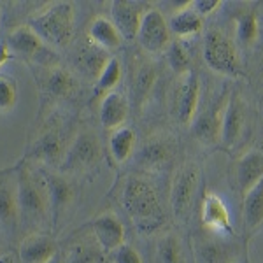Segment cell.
<instances>
[{
    "label": "cell",
    "instance_id": "27",
    "mask_svg": "<svg viewBox=\"0 0 263 263\" xmlns=\"http://www.w3.org/2000/svg\"><path fill=\"white\" fill-rule=\"evenodd\" d=\"M244 224L249 232L263 223V179L244 195Z\"/></svg>",
    "mask_w": 263,
    "mask_h": 263
},
{
    "label": "cell",
    "instance_id": "30",
    "mask_svg": "<svg viewBox=\"0 0 263 263\" xmlns=\"http://www.w3.org/2000/svg\"><path fill=\"white\" fill-rule=\"evenodd\" d=\"M156 260L158 263H186L184 248L176 233H165L156 244Z\"/></svg>",
    "mask_w": 263,
    "mask_h": 263
},
{
    "label": "cell",
    "instance_id": "17",
    "mask_svg": "<svg viewBox=\"0 0 263 263\" xmlns=\"http://www.w3.org/2000/svg\"><path fill=\"white\" fill-rule=\"evenodd\" d=\"M224 105H227V102H219V104L209 107L207 111H203L192 123L193 137L203 146H214V144L221 142V123Z\"/></svg>",
    "mask_w": 263,
    "mask_h": 263
},
{
    "label": "cell",
    "instance_id": "1",
    "mask_svg": "<svg viewBox=\"0 0 263 263\" xmlns=\"http://www.w3.org/2000/svg\"><path fill=\"white\" fill-rule=\"evenodd\" d=\"M121 202L125 213L139 232L149 233L158 230L165 223V211L158 192L144 177L130 176L123 184Z\"/></svg>",
    "mask_w": 263,
    "mask_h": 263
},
{
    "label": "cell",
    "instance_id": "29",
    "mask_svg": "<svg viewBox=\"0 0 263 263\" xmlns=\"http://www.w3.org/2000/svg\"><path fill=\"white\" fill-rule=\"evenodd\" d=\"M135 141H137L135 132L128 126H120V128L112 130V135L109 139V153L114 162H126L135 149Z\"/></svg>",
    "mask_w": 263,
    "mask_h": 263
},
{
    "label": "cell",
    "instance_id": "14",
    "mask_svg": "<svg viewBox=\"0 0 263 263\" xmlns=\"http://www.w3.org/2000/svg\"><path fill=\"white\" fill-rule=\"evenodd\" d=\"M200 216L205 230L219 233V235H232L233 233L230 209H228L227 202L219 195L207 193L203 197Z\"/></svg>",
    "mask_w": 263,
    "mask_h": 263
},
{
    "label": "cell",
    "instance_id": "33",
    "mask_svg": "<svg viewBox=\"0 0 263 263\" xmlns=\"http://www.w3.org/2000/svg\"><path fill=\"white\" fill-rule=\"evenodd\" d=\"M167 60L171 69L176 72L177 76H182L192 69V60H190V53L186 49L184 42L182 41H172L167 48Z\"/></svg>",
    "mask_w": 263,
    "mask_h": 263
},
{
    "label": "cell",
    "instance_id": "24",
    "mask_svg": "<svg viewBox=\"0 0 263 263\" xmlns=\"http://www.w3.org/2000/svg\"><path fill=\"white\" fill-rule=\"evenodd\" d=\"M88 41L91 44H95L97 48L104 49V51H112L121 48V44L125 41L121 39L120 32L116 30V27L112 25V21L109 18H95L90 23V28H88Z\"/></svg>",
    "mask_w": 263,
    "mask_h": 263
},
{
    "label": "cell",
    "instance_id": "9",
    "mask_svg": "<svg viewBox=\"0 0 263 263\" xmlns=\"http://www.w3.org/2000/svg\"><path fill=\"white\" fill-rule=\"evenodd\" d=\"M20 224L16 171L0 172V235H11Z\"/></svg>",
    "mask_w": 263,
    "mask_h": 263
},
{
    "label": "cell",
    "instance_id": "40",
    "mask_svg": "<svg viewBox=\"0 0 263 263\" xmlns=\"http://www.w3.org/2000/svg\"><path fill=\"white\" fill-rule=\"evenodd\" d=\"M48 263H63V260H62V258L57 254V256H54V258H51V260H49Z\"/></svg>",
    "mask_w": 263,
    "mask_h": 263
},
{
    "label": "cell",
    "instance_id": "16",
    "mask_svg": "<svg viewBox=\"0 0 263 263\" xmlns=\"http://www.w3.org/2000/svg\"><path fill=\"white\" fill-rule=\"evenodd\" d=\"M91 233L104 253H112L121 244H125V227L121 219L112 213L97 216L91 223Z\"/></svg>",
    "mask_w": 263,
    "mask_h": 263
},
{
    "label": "cell",
    "instance_id": "11",
    "mask_svg": "<svg viewBox=\"0 0 263 263\" xmlns=\"http://www.w3.org/2000/svg\"><path fill=\"white\" fill-rule=\"evenodd\" d=\"M67 139L63 134V128L58 125H51L41 134L37 142L32 147V158L39 163L46 165H58L60 167L63 158L67 155Z\"/></svg>",
    "mask_w": 263,
    "mask_h": 263
},
{
    "label": "cell",
    "instance_id": "12",
    "mask_svg": "<svg viewBox=\"0 0 263 263\" xmlns=\"http://www.w3.org/2000/svg\"><path fill=\"white\" fill-rule=\"evenodd\" d=\"M198 102H200V79L195 72H186L181 76L176 93V116L182 126H192L197 118Z\"/></svg>",
    "mask_w": 263,
    "mask_h": 263
},
{
    "label": "cell",
    "instance_id": "10",
    "mask_svg": "<svg viewBox=\"0 0 263 263\" xmlns=\"http://www.w3.org/2000/svg\"><path fill=\"white\" fill-rule=\"evenodd\" d=\"M193 253L197 263H239L233 258L232 244L224 240V235L209 230L195 235Z\"/></svg>",
    "mask_w": 263,
    "mask_h": 263
},
{
    "label": "cell",
    "instance_id": "22",
    "mask_svg": "<svg viewBox=\"0 0 263 263\" xmlns=\"http://www.w3.org/2000/svg\"><path fill=\"white\" fill-rule=\"evenodd\" d=\"M174 147L167 139L153 137L142 146L139 153V163L147 171H160L172 160Z\"/></svg>",
    "mask_w": 263,
    "mask_h": 263
},
{
    "label": "cell",
    "instance_id": "18",
    "mask_svg": "<svg viewBox=\"0 0 263 263\" xmlns=\"http://www.w3.org/2000/svg\"><path fill=\"white\" fill-rule=\"evenodd\" d=\"M57 256V242L46 233H30L20 244V263H48Z\"/></svg>",
    "mask_w": 263,
    "mask_h": 263
},
{
    "label": "cell",
    "instance_id": "20",
    "mask_svg": "<svg viewBox=\"0 0 263 263\" xmlns=\"http://www.w3.org/2000/svg\"><path fill=\"white\" fill-rule=\"evenodd\" d=\"M167 25L171 35L177 37V41H184L202 32L203 18L192 9L190 2H186L181 7H177L176 11H172V14L167 20Z\"/></svg>",
    "mask_w": 263,
    "mask_h": 263
},
{
    "label": "cell",
    "instance_id": "31",
    "mask_svg": "<svg viewBox=\"0 0 263 263\" xmlns=\"http://www.w3.org/2000/svg\"><path fill=\"white\" fill-rule=\"evenodd\" d=\"M121 63L118 58H111L107 65L104 67V70L100 72V76L95 79V95L104 99L105 95H109L111 91H114V88L118 86V83L121 81Z\"/></svg>",
    "mask_w": 263,
    "mask_h": 263
},
{
    "label": "cell",
    "instance_id": "3",
    "mask_svg": "<svg viewBox=\"0 0 263 263\" xmlns=\"http://www.w3.org/2000/svg\"><path fill=\"white\" fill-rule=\"evenodd\" d=\"M74 4L54 2L28 20V27L44 44L65 48L74 33Z\"/></svg>",
    "mask_w": 263,
    "mask_h": 263
},
{
    "label": "cell",
    "instance_id": "4",
    "mask_svg": "<svg viewBox=\"0 0 263 263\" xmlns=\"http://www.w3.org/2000/svg\"><path fill=\"white\" fill-rule=\"evenodd\" d=\"M203 60L207 67L224 78L242 76V58L235 39H232L223 30H209L203 39Z\"/></svg>",
    "mask_w": 263,
    "mask_h": 263
},
{
    "label": "cell",
    "instance_id": "15",
    "mask_svg": "<svg viewBox=\"0 0 263 263\" xmlns=\"http://www.w3.org/2000/svg\"><path fill=\"white\" fill-rule=\"evenodd\" d=\"M42 174H44L46 188H48L49 195L51 218L57 221V218H60V214L65 213L70 207V203L74 202L76 190L70 184V181L60 172H51L42 167Z\"/></svg>",
    "mask_w": 263,
    "mask_h": 263
},
{
    "label": "cell",
    "instance_id": "5",
    "mask_svg": "<svg viewBox=\"0 0 263 263\" xmlns=\"http://www.w3.org/2000/svg\"><path fill=\"white\" fill-rule=\"evenodd\" d=\"M202 171L195 162L182 163L174 174L171 186V211L176 221L186 223L193 211V202L200 186Z\"/></svg>",
    "mask_w": 263,
    "mask_h": 263
},
{
    "label": "cell",
    "instance_id": "23",
    "mask_svg": "<svg viewBox=\"0 0 263 263\" xmlns=\"http://www.w3.org/2000/svg\"><path fill=\"white\" fill-rule=\"evenodd\" d=\"M7 48L11 53L20 54L23 58H33L44 49V42H42L37 33L32 30L28 25H20L7 35Z\"/></svg>",
    "mask_w": 263,
    "mask_h": 263
},
{
    "label": "cell",
    "instance_id": "32",
    "mask_svg": "<svg viewBox=\"0 0 263 263\" xmlns=\"http://www.w3.org/2000/svg\"><path fill=\"white\" fill-rule=\"evenodd\" d=\"M74 88H76L74 78L70 76L69 70L62 69V67H54L46 76V90H48L49 95L57 97V99L70 95L74 91Z\"/></svg>",
    "mask_w": 263,
    "mask_h": 263
},
{
    "label": "cell",
    "instance_id": "41",
    "mask_svg": "<svg viewBox=\"0 0 263 263\" xmlns=\"http://www.w3.org/2000/svg\"><path fill=\"white\" fill-rule=\"evenodd\" d=\"M0 254H4V237L0 235Z\"/></svg>",
    "mask_w": 263,
    "mask_h": 263
},
{
    "label": "cell",
    "instance_id": "38",
    "mask_svg": "<svg viewBox=\"0 0 263 263\" xmlns=\"http://www.w3.org/2000/svg\"><path fill=\"white\" fill-rule=\"evenodd\" d=\"M11 51H9V48H7V44L6 42H0V67H4L6 65L7 62L11 60Z\"/></svg>",
    "mask_w": 263,
    "mask_h": 263
},
{
    "label": "cell",
    "instance_id": "2",
    "mask_svg": "<svg viewBox=\"0 0 263 263\" xmlns=\"http://www.w3.org/2000/svg\"><path fill=\"white\" fill-rule=\"evenodd\" d=\"M18 177V213L20 223L30 228H41L51 216L49 195L42 167L25 162L16 171Z\"/></svg>",
    "mask_w": 263,
    "mask_h": 263
},
{
    "label": "cell",
    "instance_id": "26",
    "mask_svg": "<svg viewBox=\"0 0 263 263\" xmlns=\"http://www.w3.org/2000/svg\"><path fill=\"white\" fill-rule=\"evenodd\" d=\"M260 18L254 9H246L235 20V42L240 48H251L260 39Z\"/></svg>",
    "mask_w": 263,
    "mask_h": 263
},
{
    "label": "cell",
    "instance_id": "8",
    "mask_svg": "<svg viewBox=\"0 0 263 263\" xmlns=\"http://www.w3.org/2000/svg\"><path fill=\"white\" fill-rule=\"evenodd\" d=\"M248 128V107L242 97L233 91L227 100L221 123V144L228 149L235 147L242 141Z\"/></svg>",
    "mask_w": 263,
    "mask_h": 263
},
{
    "label": "cell",
    "instance_id": "35",
    "mask_svg": "<svg viewBox=\"0 0 263 263\" xmlns=\"http://www.w3.org/2000/svg\"><path fill=\"white\" fill-rule=\"evenodd\" d=\"M155 81H156V69L151 63H144V65L139 67L137 74H135V86H134L137 100H142L151 91Z\"/></svg>",
    "mask_w": 263,
    "mask_h": 263
},
{
    "label": "cell",
    "instance_id": "34",
    "mask_svg": "<svg viewBox=\"0 0 263 263\" xmlns=\"http://www.w3.org/2000/svg\"><path fill=\"white\" fill-rule=\"evenodd\" d=\"M18 102V83L7 74H0V112L11 111Z\"/></svg>",
    "mask_w": 263,
    "mask_h": 263
},
{
    "label": "cell",
    "instance_id": "25",
    "mask_svg": "<svg viewBox=\"0 0 263 263\" xmlns=\"http://www.w3.org/2000/svg\"><path fill=\"white\" fill-rule=\"evenodd\" d=\"M109 60H111V57H109L107 51L97 48L90 41L76 54V65H78V69L90 79L99 78L100 72L104 70V67L109 63Z\"/></svg>",
    "mask_w": 263,
    "mask_h": 263
},
{
    "label": "cell",
    "instance_id": "36",
    "mask_svg": "<svg viewBox=\"0 0 263 263\" xmlns=\"http://www.w3.org/2000/svg\"><path fill=\"white\" fill-rule=\"evenodd\" d=\"M111 263H144L137 249L130 244H121L111 253Z\"/></svg>",
    "mask_w": 263,
    "mask_h": 263
},
{
    "label": "cell",
    "instance_id": "6",
    "mask_svg": "<svg viewBox=\"0 0 263 263\" xmlns=\"http://www.w3.org/2000/svg\"><path fill=\"white\" fill-rule=\"evenodd\" d=\"M102 158V144L93 132H79L60 165L62 172H86Z\"/></svg>",
    "mask_w": 263,
    "mask_h": 263
},
{
    "label": "cell",
    "instance_id": "39",
    "mask_svg": "<svg viewBox=\"0 0 263 263\" xmlns=\"http://www.w3.org/2000/svg\"><path fill=\"white\" fill-rule=\"evenodd\" d=\"M0 263H20V260H18V256H16V254L4 253V254H0Z\"/></svg>",
    "mask_w": 263,
    "mask_h": 263
},
{
    "label": "cell",
    "instance_id": "19",
    "mask_svg": "<svg viewBox=\"0 0 263 263\" xmlns=\"http://www.w3.org/2000/svg\"><path fill=\"white\" fill-rule=\"evenodd\" d=\"M261 179H263V153L258 149L244 153L235 167V182H237V188L242 193V197L248 192H251Z\"/></svg>",
    "mask_w": 263,
    "mask_h": 263
},
{
    "label": "cell",
    "instance_id": "21",
    "mask_svg": "<svg viewBox=\"0 0 263 263\" xmlns=\"http://www.w3.org/2000/svg\"><path fill=\"white\" fill-rule=\"evenodd\" d=\"M128 118V100L120 91H111L102 99L100 123L104 128L116 130Z\"/></svg>",
    "mask_w": 263,
    "mask_h": 263
},
{
    "label": "cell",
    "instance_id": "13",
    "mask_svg": "<svg viewBox=\"0 0 263 263\" xmlns=\"http://www.w3.org/2000/svg\"><path fill=\"white\" fill-rule=\"evenodd\" d=\"M111 11V21L120 32L123 41H134L137 37L139 27L146 9L144 4L139 2H128V0H114L109 4Z\"/></svg>",
    "mask_w": 263,
    "mask_h": 263
},
{
    "label": "cell",
    "instance_id": "7",
    "mask_svg": "<svg viewBox=\"0 0 263 263\" xmlns=\"http://www.w3.org/2000/svg\"><path fill=\"white\" fill-rule=\"evenodd\" d=\"M171 32H168L167 18L163 16V12L156 7H149L146 9L139 27L137 37L141 48L149 54H160L165 51L171 44Z\"/></svg>",
    "mask_w": 263,
    "mask_h": 263
},
{
    "label": "cell",
    "instance_id": "37",
    "mask_svg": "<svg viewBox=\"0 0 263 263\" xmlns=\"http://www.w3.org/2000/svg\"><path fill=\"white\" fill-rule=\"evenodd\" d=\"M190 6H192V9L197 12L198 16L205 18V16L218 11L219 7L223 6V2L221 0H195V2H190Z\"/></svg>",
    "mask_w": 263,
    "mask_h": 263
},
{
    "label": "cell",
    "instance_id": "28",
    "mask_svg": "<svg viewBox=\"0 0 263 263\" xmlns=\"http://www.w3.org/2000/svg\"><path fill=\"white\" fill-rule=\"evenodd\" d=\"M102 249L97 244L95 237L93 239H78L74 240L69 249L63 263H100L102 260Z\"/></svg>",
    "mask_w": 263,
    "mask_h": 263
}]
</instances>
